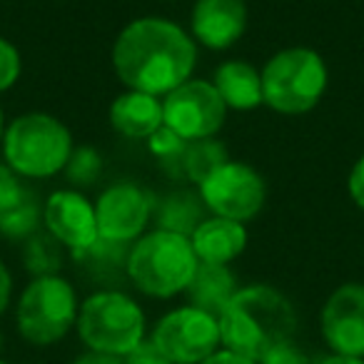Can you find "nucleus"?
Masks as SVG:
<instances>
[{"mask_svg": "<svg viewBox=\"0 0 364 364\" xmlns=\"http://www.w3.org/2000/svg\"><path fill=\"white\" fill-rule=\"evenodd\" d=\"M3 155L16 175L50 177L70 160V132L53 115L28 112L8 125L3 135Z\"/></svg>", "mask_w": 364, "mask_h": 364, "instance_id": "obj_6", "label": "nucleus"}, {"mask_svg": "<svg viewBox=\"0 0 364 364\" xmlns=\"http://www.w3.org/2000/svg\"><path fill=\"white\" fill-rule=\"evenodd\" d=\"M190 242L203 264H228L242 255L247 247V232L242 223H232L225 218L203 220L200 228L190 235Z\"/></svg>", "mask_w": 364, "mask_h": 364, "instance_id": "obj_15", "label": "nucleus"}, {"mask_svg": "<svg viewBox=\"0 0 364 364\" xmlns=\"http://www.w3.org/2000/svg\"><path fill=\"white\" fill-rule=\"evenodd\" d=\"M198 255L185 235L155 232L132 242L127 255V282L152 299H172L188 289L198 272Z\"/></svg>", "mask_w": 364, "mask_h": 364, "instance_id": "obj_3", "label": "nucleus"}, {"mask_svg": "<svg viewBox=\"0 0 364 364\" xmlns=\"http://www.w3.org/2000/svg\"><path fill=\"white\" fill-rule=\"evenodd\" d=\"M152 215V200L137 185L120 182L102 193L95 205L97 235L110 242L132 245L145 230Z\"/></svg>", "mask_w": 364, "mask_h": 364, "instance_id": "obj_12", "label": "nucleus"}, {"mask_svg": "<svg viewBox=\"0 0 364 364\" xmlns=\"http://www.w3.org/2000/svg\"><path fill=\"white\" fill-rule=\"evenodd\" d=\"M205 215V203L195 193H172L155 208V223L157 230L175 235H190L200 228Z\"/></svg>", "mask_w": 364, "mask_h": 364, "instance_id": "obj_20", "label": "nucleus"}, {"mask_svg": "<svg viewBox=\"0 0 364 364\" xmlns=\"http://www.w3.org/2000/svg\"><path fill=\"white\" fill-rule=\"evenodd\" d=\"M46 230L70 252H82L100 240L97 235L95 208L80 193L60 190L46 203Z\"/></svg>", "mask_w": 364, "mask_h": 364, "instance_id": "obj_13", "label": "nucleus"}, {"mask_svg": "<svg viewBox=\"0 0 364 364\" xmlns=\"http://www.w3.org/2000/svg\"><path fill=\"white\" fill-rule=\"evenodd\" d=\"M70 364H125V359L115 357V354H102V352H92V349H82L80 354L73 357Z\"/></svg>", "mask_w": 364, "mask_h": 364, "instance_id": "obj_31", "label": "nucleus"}, {"mask_svg": "<svg viewBox=\"0 0 364 364\" xmlns=\"http://www.w3.org/2000/svg\"><path fill=\"white\" fill-rule=\"evenodd\" d=\"M240 284L235 272L228 264H198V272H195L193 282L188 284L185 294H188V304L203 309L208 314H220L225 312L232 297L237 294Z\"/></svg>", "mask_w": 364, "mask_h": 364, "instance_id": "obj_16", "label": "nucleus"}, {"mask_svg": "<svg viewBox=\"0 0 364 364\" xmlns=\"http://www.w3.org/2000/svg\"><path fill=\"white\" fill-rule=\"evenodd\" d=\"M65 167H68V180L73 185H92L95 177L100 175L102 160L92 147H77Z\"/></svg>", "mask_w": 364, "mask_h": 364, "instance_id": "obj_25", "label": "nucleus"}, {"mask_svg": "<svg viewBox=\"0 0 364 364\" xmlns=\"http://www.w3.org/2000/svg\"><path fill=\"white\" fill-rule=\"evenodd\" d=\"M188 140H182L177 132H172L170 127L162 125L155 135H150V150L160 157V162L170 172L185 170V152H188Z\"/></svg>", "mask_w": 364, "mask_h": 364, "instance_id": "obj_24", "label": "nucleus"}, {"mask_svg": "<svg viewBox=\"0 0 364 364\" xmlns=\"http://www.w3.org/2000/svg\"><path fill=\"white\" fill-rule=\"evenodd\" d=\"M23 267L33 277H50L63 269V245L50 232H36L23 245Z\"/></svg>", "mask_w": 364, "mask_h": 364, "instance_id": "obj_21", "label": "nucleus"}, {"mask_svg": "<svg viewBox=\"0 0 364 364\" xmlns=\"http://www.w3.org/2000/svg\"><path fill=\"white\" fill-rule=\"evenodd\" d=\"M319 334L332 354L364 359V284H339L322 304Z\"/></svg>", "mask_w": 364, "mask_h": 364, "instance_id": "obj_11", "label": "nucleus"}, {"mask_svg": "<svg viewBox=\"0 0 364 364\" xmlns=\"http://www.w3.org/2000/svg\"><path fill=\"white\" fill-rule=\"evenodd\" d=\"M327 87L324 60L309 48H289L269 58L262 70V97L282 115L312 110Z\"/></svg>", "mask_w": 364, "mask_h": 364, "instance_id": "obj_7", "label": "nucleus"}, {"mask_svg": "<svg viewBox=\"0 0 364 364\" xmlns=\"http://www.w3.org/2000/svg\"><path fill=\"white\" fill-rule=\"evenodd\" d=\"M125 364H172V362L150 342V339H145L140 347H135L130 354H127Z\"/></svg>", "mask_w": 364, "mask_h": 364, "instance_id": "obj_29", "label": "nucleus"}, {"mask_svg": "<svg viewBox=\"0 0 364 364\" xmlns=\"http://www.w3.org/2000/svg\"><path fill=\"white\" fill-rule=\"evenodd\" d=\"M200 198L215 218L247 223L264 205V182L242 162H225L200 182Z\"/></svg>", "mask_w": 364, "mask_h": 364, "instance_id": "obj_10", "label": "nucleus"}, {"mask_svg": "<svg viewBox=\"0 0 364 364\" xmlns=\"http://www.w3.org/2000/svg\"><path fill=\"white\" fill-rule=\"evenodd\" d=\"M110 122L125 137H150L162 127V102L155 95L130 90L112 102Z\"/></svg>", "mask_w": 364, "mask_h": 364, "instance_id": "obj_17", "label": "nucleus"}, {"mask_svg": "<svg viewBox=\"0 0 364 364\" xmlns=\"http://www.w3.org/2000/svg\"><path fill=\"white\" fill-rule=\"evenodd\" d=\"M215 90L220 92L223 102L235 110H252L262 97V75L250 63L230 60L215 70Z\"/></svg>", "mask_w": 364, "mask_h": 364, "instance_id": "obj_19", "label": "nucleus"}, {"mask_svg": "<svg viewBox=\"0 0 364 364\" xmlns=\"http://www.w3.org/2000/svg\"><path fill=\"white\" fill-rule=\"evenodd\" d=\"M228 162V150H225L223 142L213 140H195L188 145V152H185V175L193 182H203L205 177H210L220 165Z\"/></svg>", "mask_w": 364, "mask_h": 364, "instance_id": "obj_22", "label": "nucleus"}, {"mask_svg": "<svg viewBox=\"0 0 364 364\" xmlns=\"http://www.w3.org/2000/svg\"><path fill=\"white\" fill-rule=\"evenodd\" d=\"M314 364H364V359L359 357H344V354H322V357L314 359Z\"/></svg>", "mask_w": 364, "mask_h": 364, "instance_id": "obj_34", "label": "nucleus"}, {"mask_svg": "<svg viewBox=\"0 0 364 364\" xmlns=\"http://www.w3.org/2000/svg\"><path fill=\"white\" fill-rule=\"evenodd\" d=\"M26 190L21 188L16 172L8 165H0V213L13 210L16 205H21L26 200Z\"/></svg>", "mask_w": 364, "mask_h": 364, "instance_id": "obj_28", "label": "nucleus"}, {"mask_svg": "<svg viewBox=\"0 0 364 364\" xmlns=\"http://www.w3.org/2000/svg\"><path fill=\"white\" fill-rule=\"evenodd\" d=\"M0 364H13V362H8L6 357H0Z\"/></svg>", "mask_w": 364, "mask_h": 364, "instance_id": "obj_37", "label": "nucleus"}, {"mask_svg": "<svg viewBox=\"0 0 364 364\" xmlns=\"http://www.w3.org/2000/svg\"><path fill=\"white\" fill-rule=\"evenodd\" d=\"M223 347L259 362L274 344L297 337L299 317L292 299L272 284L240 287L218 317Z\"/></svg>", "mask_w": 364, "mask_h": 364, "instance_id": "obj_2", "label": "nucleus"}, {"mask_svg": "<svg viewBox=\"0 0 364 364\" xmlns=\"http://www.w3.org/2000/svg\"><path fill=\"white\" fill-rule=\"evenodd\" d=\"M6 354V332H3V327H0V357Z\"/></svg>", "mask_w": 364, "mask_h": 364, "instance_id": "obj_35", "label": "nucleus"}, {"mask_svg": "<svg viewBox=\"0 0 364 364\" xmlns=\"http://www.w3.org/2000/svg\"><path fill=\"white\" fill-rule=\"evenodd\" d=\"M11 299H13V277H11V269L6 267V262L0 259V317L8 312Z\"/></svg>", "mask_w": 364, "mask_h": 364, "instance_id": "obj_32", "label": "nucleus"}, {"mask_svg": "<svg viewBox=\"0 0 364 364\" xmlns=\"http://www.w3.org/2000/svg\"><path fill=\"white\" fill-rule=\"evenodd\" d=\"M247 28L245 0H198L193 8V33L210 50H225Z\"/></svg>", "mask_w": 364, "mask_h": 364, "instance_id": "obj_14", "label": "nucleus"}, {"mask_svg": "<svg viewBox=\"0 0 364 364\" xmlns=\"http://www.w3.org/2000/svg\"><path fill=\"white\" fill-rule=\"evenodd\" d=\"M18 75H21V53L13 43L0 38V92L16 85Z\"/></svg>", "mask_w": 364, "mask_h": 364, "instance_id": "obj_27", "label": "nucleus"}, {"mask_svg": "<svg viewBox=\"0 0 364 364\" xmlns=\"http://www.w3.org/2000/svg\"><path fill=\"white\" fill-rule=\"evenodd\" d=\"M225 115L228 105L213 82L205 80L182 82L162 102V125L188 142L213 137L225 125Z\"/></svg>", "mask_w": 364, "mask_h": 364, "instance_id": "obj_9", "label": "nucleus"}, {"mask_svg": "<svg viewBox=\"0 0 364 364\" xmlns=\"http://www.w3.org/2000/svg\"><path fill=\"white\" fill-rule=\"evenodd\" d=\"M132 245L97 240L92 247L82 252H73L75 262L87 272L92 282L100 284V289H120V282H127V255Z\"/></svg>", "mask_w": 364, "mask_h": 364, "instance_id": "obj_18", "label": "nucleus"}, {"mask_svg": "<svg viewBox=\"0 0 364 364\" xmlns=\"http://www.w3.org/2000/svg\"><path fill=\"white\" fill-rule=\"evenodd\" d=\"M147 339L172 364H200L223 347L218 317L193 304H180L162 314Z\"/></svg>", "mask_w": 364, "mask_h": 364, "instance_id": "obj_8", "label": "nucleus"}, {"mask_svg": "<svg viewBox=\"0 0 364 364\" xmlns=\"http://www.w3.org/2000/svg\"><path fill=\"white\" fill-rule=\"evenodd\" d=\"M80 299L65 277H33L16 302V332L28 347L53 349L75 332Z\"/></svg>", "mask_w": 364, "mask_h": 364, "instance_id": "obj_5", "label": "nucleus"}, {"mask_svg": "<svg viewBox=\"0 0 364 364\" xmlns=\"http://www.w3.org/2000/svg\"><path fill=\"white\" fill-rule=\"evenodd\" d=\"M0 137H3V107H0Z\"/></svg>", "mask_w": 364, "mask_h": 364, "instance_id": "obj_36", "label": "nucleus"}, {"mask_svg": "<svg viewBox=\"0 0 364 364\" xmlns=\"http://www.w3.org/2000/svg\"><path fill=\"white\" fill-rule=\"evenodd\" d=\"M314 359L317 357H312V354L307 352V347L294 337V339H287V342L274 344L272 349H267L257 364H314Z\"/></svg>", "mask_w": 364, "mask_h": 364, "instance_id": "obj_26", "label": "nucleus"}, {"mask_svg": "<svg viewBox=\"0 0 364 364\" xmlns=\"http://www.w3.org/2000/svg\"><path fill=\"white\" fill-rule=\"evenodd\" d=\"M349 195H352L354 205L364 210V155L357 160V165L352 167L349 175Z\"/></svg>", "mask_w": 364, "mask_h": 364, "instance_id": "obj_30", "label": "nucleus"}, {"mask_svg": "<svg viewBox=\"0 0 364 364\" xmlns=\"http://www.w3.org/2000/svg\"><path fill=\"white\" fill-rule=\"evenodd\" d=\"M198 50L188 33L162 18H140L117 36L112 65L130 90L167 95L195 70Z\"/></svg>", "mask_w": 364, "mask_h": 364, "instance_id": "obj_1", "label": "nucleus"}, {"mask_svg": "<svg viewBox=\"0 0 364 364\" xmlns=\"http://www.w3.org/2000/svg\"><path fill=\"white\" fill-rule=\"evenodd\" d=\"M41 225V208L33 198H26L13 210L0 213V232L8 240H28L38 232Z\"/></svg>", "mask_w": 364, "mask_h": 364, "instance_id": "obj_23", "label": "nucleus"}, {"mask_svg": "<svg viewBox=\"0 0 364 364\" xmlns=\"http://www.w3.org/2000/svg\"><path fill=\"white\" fill-rule=\"evenodd\" d=\"M200 364H257V362H252V359L242 357V354H237V352H230V349L220 347L213 357H208Z\"/></svg>", "mask_w": 364, "mask_h": 364, "instance_id": "obj_33", "label": "nucleus"}, {"mask_svg": "<svg viewBox=\"0 0 364 364\" xmlns=\"http://www.w3.org/2000/svg\"><path fill=\"white\" fill-rule=\"evenodd\" d=\"M75 334L82 349L125 359L150 334L145 309L122 289H95L80 302Z\"/></svg>", "mask_w": 364, "mask_h": 364, "instance_id": "obj_4", "label": "nucleus"}]
</instances>
